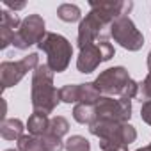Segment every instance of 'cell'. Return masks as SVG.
Listing matches in <instances>:
<instances>
[{
    "label": "cell",
    "instance_id": "cell-21",
    "mask_svg": "<svg viewBox=\"0 0 151 151\" xmlns=\"http://www.w3.org/2000/svg\"><path fill=\"white\" fill-rule=\"evenodd\" d=\"M14 30H11L9 27L0 25V48H7L9 45H13L14 41Z\"/></svg>",
    "mask_w": 151,
    "mask_h": 151
},
{
    "label": "cell",
    "instance_id": "cell-2",
    "mask_svg": "<svg viewBox=\"0 0 151 151\" xmlns=\"http://www.w3.org/2000/svg\"><path fill=\"white\" fill-rule=\"evenodd\" d=\"M37 46H39V50H43L46 53V57H48L46 64L53 73L66 71V68L69 66V60H71L73 48H71V43L64 36L55 34V32H46V36L43 37V41Z\"/></svg>",
    "mask_w": 151,
    "mask_h": 151
},
{
    "label": "cell",
    "instance_id": "cell-6",
    "mask_svg": "<svg viewBox=\"0 0 151 151\" xmlns=\"http://www.w3.org/2000/svg\"><path fill=\"white\" fill-rule=\"evenodd\" d=\"M128 82H130V75H128V71L123 66H116V68L105 69L94 80L96 87L105 96H114V94L121 96V93H123V89H124V86Z\"/></svg>",
    "mask_w": 151,
    "mask_h": 151
},
{
    "label": "cell",
    "instance_id": "cell-28",
    "mask_svg": "<svg viewBox=\"0 0 151 151\" xmlns=\"http://www.w3.org/2000/svg\"><path fill=\"white\" fill-rule=\"evenodd\" d=\"M110 151H128L126 147H116V149H110Z\"/></svg>",
    "mask_w": 151,
    "mask_h": 151
},
{
    "label": "cell",
    "instance_id": "cell-24",
    "mask_svg": "<svg viewBox=\"0 0 151 151\" xmlns=\"http://www.w3.org/2000/svg\"><path fill=\"white\" fill-rule=\"evenodd\" d=\"M140 117H142V121H146L151 126V101H144L142 103V107H140Z\"/></svg>",
    "mask_w": 151,
    "mask_h": 151
},
{
    "label": "cell",
    "instance_id": "cell-18",
    "mask_svg": "<svg viewBox=\"0 0 151 151\" xmlns=\"http://www.w3.org/2000/svg\"><path fill=\"white\" fill-rule=\"evenodd\" d=\"M59 93H60V101H64V103H78V84L77 86L68 84V86L60 87Z\"/></svg>",
    "mask_w": 151,
    "mask_h": 151
},
{
    "label": "cell",
    "instance_id": "cell-29",
    "mask_svg": "<svg viewBox=\"0 0 151 151\" xmlns=\"http://www.w3.org/2000/svg\"><path fill=\"white\" fill-rule=\"evenodd\" d=\"M6 151H20V149H6Z\"/></svg>",
    "mask_w": 151,
    "mask_h": 151
},
{
    "label": "cell",
    "instance_id": "cell-19",
    "mask_svg": "<svg viewBox=\"0 0 151 151\" xmlns=\"http://www.w3.org/2000/svg\"><path fill=\"white\" fill-rule=\"evenodd\" d=\"M0 25H4V27H9L11 30H18L22 27V22L20 18L14 14V13H9V11H2V22H0Z\"/></svg>",
    "mask_w": 151,
    "mask_h": 151
},
{
    "label": "cell",
    "instance_id": "cell-25",
    "mask_svg": "<svg viewBox=\"0 0 151 151\" xmlns=\"http://www.w3.org/2000/svg\"><path fill=\"white\" fill-rule=\"evenodd\" d=\"M6 6H7V7H11V9H14V11H18V9H23V7H25V4H13V2H9V0H6Z\"/></svg>",
    "mask_w": 151,
    "mask_h": 151
},
{
    "label": "cell",
    "instance_id": "cell-4",
    "mask_svg": "<svg viewBox=\"0 0 151 151\" xmlns=\"http://www.w3.org/2000/svg\"><path fill=\"white\" fill-rule=\"evenodd\" d=\"M110 36L114 37L116 43H119L123 48H126L130 52H137L144 45V36L137 30V27L128 18V14L126 16H119V18H116L112 22Z\"/></svg>",
    "mask_w": 151,
    "mask_h": 151
},
{
    "label": "cell",
    "instance_id": "cell-23",
    "mask_svg": "<svg viewBox=\"0 0 151 151\" xmlns=\"http://www.w3.org/2000/svg\"><path fill=\"white\" fill-rule=\"evenodd\" d=\"M98 45H100V48H101L103 62H105V60H110V59L114 57V46L109 43V39H105V41H98Z\"/></svg>",
    "mask_w": 151,
    "mask_h": 151
},
{
    "label": "cell",
    "instance_id": "cell-14",
    "mask_svg": "<svg viewBox=\"0 0 151 151\" xmlns=\"http://www.w3.org/2000/svg\"><path fill=\"white\" fill-rule=\"evenodd\" d=\"M18 149H20V151H45V149H43L41 137L30 135V133L18 139Z\"/></svg>",
    "mask_w": 151,
    "mask_h": 151
},
{
    "label": "cell",
    "instance_id": "cell-8",
    "mask_svg": "<svg viewBox=\"0 0 151 151\" xmlns=\"http://www.w3.org/2000/svg\"><path fill=\"white\" fill-rule=\"evenodd\" d=\"M100 62H103V55H101V48L98 43L80 50V55L77 59V68L80 73H93Z\"/></svg>",
    "mask_w": 151,
    "mask_h": 151
},
{
    "label": "cell",
    "instance_id": "cell-20",
    "mask_svg": "<svg viewBox=\"0 0 151 151\" xmlns=\"http://www.w3.org/2000/svg\"><path fill=\"white\" fill-rule=\"evenodd\" d=\"M140 87H139V98H140V101L144 100V101H151V71L147 73V77L144 78V82L142 84H139Z\"/></svg>",
    "mask_w": 151,
    "mask_h": 151
},
{
    "label": "cell",
    "instance_id": "cell-11",
    "mask_svg": "<svg viewBox=\"0 0 151 151\" xmlns=\"http://www.w3.org/2000/svg\"><path fill=\"white\" fill-rule=\"evenodd\" d=\"M101 100V93L96 87L94 82H87V84H78V103H86V105H96Z\"/></svg>",
    "mask_w": 151,
    "mask_h": 151
},
{
    "label": "cell",
    "instance_id": "cell-9",
    "mask_svg": "<svg viewBox=\"0 0 151 151\" xmlns=\"http://www.w3.org/2000/svg\"><path fill=\"white\" fill-rule=\"evenodd\" d=\"M27 130H29L30 135H36V137L46 135L48 130H50V119H48V116L34 112L29 117V121H27Z\"/></svg>",
    "mask_w": 151,
    "mask_h": 151
},
{
    "label": "cell",
    "instance_id": "cell-22",
    "mask_svg": "<svg viewBox=\"0 0 151 151\" xmlns=\"http://www.w3.org/2000/svg\"><path fill=\"white\" fill-rule=\"evenodd\" d=\"M139 87H140V86H139L135 80H132V78H130V82L124 86V89H123V93H121V96H119V98H124V100H130V101H132L133 98H137V96H139Z\"/></svg>",
    "mask_w": 151,
    "mask_h": 151
},
{
    "label": "cell",
    "instance_id": "cell-7",
    "mask_svg": "<svg viewBox=\"0 0 151 151\" xmlns=\"http://www.w3.org/2000/svg\"><path fill=\"white\" fill-rule=\"evenodd\" d=\"M27 73V68L23 66L22 60L13 62V60H4L0 64V80H2V87L9 89L13 86H16Z\"/></svg>",
    "mask_w": 151,
    "mask_h": 151
},
{
    "label": "cell",
    "instance_id": "cell-27",
    "mask_svg": "<svg viewBox=\"0 0 151 151\" xmlns=\"http://www.w3.org/2000/svg\"><path fill=\"white\" fill-rule=\"evenodd\" d=\"M147 68H149V71H151V52L147 53Z\"/></svg>",
    "mask_w": 151,
    "mask_h": 151
},
{
    "label": "cell",
    "instance_id": "cell-15",
    "mask_svg": "<svg viewBox=\"0 0 151 151\" xmlns=\"http://www.w3.org/2000/svg\"><path fill=\"white\" fill-rule=\"evenodd\" d=\"M64 147H66V151H91L89 140L82 135H71L64 142Z\"/></svg>",
    "mask_w": 151,
    "mask_h": 151
},
{
    "label": "cell",
    "instance_id": "cell-17",
    "mask_svg": "<svg viewBox=\"0 0 151 151\" xmlns=\"http://www.w3.org/2000/svg\"><path fill=\"white\" fill-rule=\"evenodd\" d=\"M41 142H43V149L45 151H62L64 149V142L60 137L57 135H52V133H46L41 137Z\"/></svg>",
    "mask_w": 151,
    "mask_h": 151
},
{
    "label": "cell",
    "instance_id": "cell-3",
    "mask_svg": "<svg viewBox=\"0 0 151 151\" xmlns=\"http://www.w3.org/2000/svg\"><path fill=\"white\" fill-rule=\"evenodd\" d=\"M96 121L109 123H126L132 117V101L124 98L114 100L112 96H101V100L94 105Z\"/></svg>",
    "mask_w": 151,
    "mask_h": 151
},
{
    "label": "cell",
    "instance_id": "cell-5",
    "mask_svg": "<svg viewBox=\"0 0 151 151\" xmlns=\"http://www.w3.org/2000/svg\"><path fill=\"white\" fill-rule=\"evenodd\" d=\"M45 36V20L39 14H30L22 22V27L16 30L13 46L18 50H27L32 45H39Z\"/></svg>",
    "mask_w": 151,
    "mask_h": 151
},
{
    "label": "cell",
    "instance_id": "cell-26",
    "mask_svg": "<svg viewBox=\"0 0 151 151\" xmlns=\"http://www.w3.org/2000/svg\"><path fill=\"white\" fill-rule=\"evenodd\" d=\"M137 151H151V144L149 146H144V147H139Z\"/></svg>",
    "mask_w": 151,
    "mask_h": 151
},
{
    "label": "cell",
    "instance_id": "cell-12",
    "mask_svg": "<svg viewBox=\"0 0 151 151\" xmlns=\"http://www.w3.org/2000/svg\"><path fill=\"white\" fill-rule=\"evenodd\" d=\"M73 117L80 124H93L96 121V112L94 105H86V103H77L73 109Z\"/></svg>",
    "mask_w": 151,
    "mask_h": 151
},
{
    "label": "cell",
    "instance_id": "cell-13",
    "mask_svg": "<svg viewBox=\"0 0 151 151\" xmlns=\"http://www.w3.org/2000/svg\"><path fill=\"white\" fill-rule=\"evenodd\" d=\"M57 16L62 22H66V23H73V22H78L80 20L82 13H80V7L75 6V4H62L57 9Z\"/></svg>",
    "mask_w": 151,
    "mask_h": 151
},
{
    "label": "cell",
    "instance_id": "cell-16",
    "mask_svg": "<svg viewBox=\"0 0 151 151\" xmlns=\"http://www.w3.org/2000/svg\"><path fill=\"white\" fill-rule=\"evenodd\" d=\"M68 132H69V123H68L66 117H62V116H55V117L50 119V130H48V133L57 135V137L62 139Z\"/></svg>",
    "mask_w": 151,
    "mask_h": 151
},
{
    "label": "cell",
    "instance_id": "cell-10",
    "mask_svg": "<svg viewBox=\"0 0 151 151\" xmlns=\"http://www.w3.org/2000/svg\"><path fill=\"white\" fill-rule=\"evenodd\" d=\"M23 123L20 119H4L0 124V135L7 140H18L20 137H23Z\"/></svg>",
    "mask_w": 151,
    "mask_h": 151
},
{
    "label": "cell",
    "instance_id": "cell-1",
    "mask_svg": "<svg viewBox=\"0 0 151 151\" xmlns=\"http://www.w3.org/2000/svg\"><path fill=\"white\" fill-rule=\"evenodd\" d=\"M60 101L59 89L53 87V71L48 64H39L32 73V109L37 114H52Z\"/></svg>",
    "mask_w": 151,
    "mask_h": 151
}]
</instances>
